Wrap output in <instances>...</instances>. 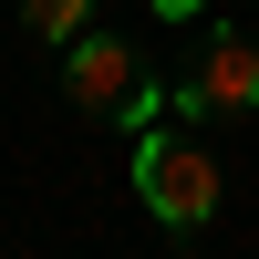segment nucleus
Segmentation results:
<instances>
[{"label": "nucleus", "mask_w": 259, "mask_h": 259, "mask_svg": "<svg viewBox=\"0 0 259 259\" xmlns=\"http://www.w3.org/2000/svg\"><path fill=\"white\" fill-rule=\"evenodd\" d=\"M177 114H259V31H207L197 73L177 83Z\"/></svg>", "instance_id": "nucleus-2"}, {"label": "nucleus", "mask_w": 259, "mask_h": 259, "mask_svg": "<svg viewBox=\"0 0 259 259\" xmlns=\"http://www.w3.org/2000/svg\"><path fill=\"white\" fill-rule=\"evenodd\" d=\"M135 197L156 207L166 228H207V218H218V166H207L187 135H156V124H145V145H135Z\"/></svg>", "instance_id": "nucleus-1"}, {"label": "nucleus", "mask_w": 259, "mask_h": 259, "mask_svg": "<svg viewBox=\"0 0 259 259\" xmlns=\"http://www.w3.org/2000/svg\"><path fill=\"white\" fill-rule=\"evenodd\" d=\"M21 31L31 41H83L94 31V0H21Z\"/></svg>", "instance_id": "nucleus-4"}, {"label": "nucleus", "mask_w": 259, "mask_h": 259, "mask_svg": "<svg viewBox=\"0 0 259 259\" xmlns=\"http://www.w3.org/2000/svg\"><path fill=\"white\" fill-rule=\"evenodd\" d=\"M145 11H156V21H197L207 0H145Z\"/></svg>", "instance_id": "nucleus-5"}, {"label": "nucleus", "mask_w": 259, "mask_h": 259, "mask_svg": "<svg viewBox=\"0 0 259 259\" xmlns=\"http://www.w3.org/2000/svg\"><path fill=\"white\" fill-rule=\"evenodd\" d=\"M62 83H73L83 114H124V104L145 94V62L124 52L114 31H83V41H62Z\"/></svg>", "instance_id": "nucleus-3"}]
</instances>
